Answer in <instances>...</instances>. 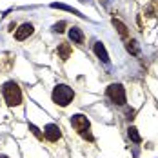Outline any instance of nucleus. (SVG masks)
Masks as SVG:
<instances>
[{
    "label": "nucleus",
    "instance_id": "nucleus-8",
    "mask_svg": "<svg viewBox=\"0 0 158 158\" xmlns=\"http://www.w3.org/2000/svg\"><path fill=\"white\" fill-rule=\"evenodd\" d=\"M69 38H71L75 44H84V33L80 31L78 27H73V29H69Z\"/></svg>",
    "mask_w": 158,
    "mask_h": 158
},
{
    "label": "nucleus",
    "instance_id": "nucleus-9",
    "mask_svg": "<svg viewBox=\"0 0 158 158\" xmlns=\"http://www.w3.org/2000/svg\"><path fill=\"white\" fill-rule=\"evenodd\" d=\"M113 26H114V27L118 29V33H120V36H122V38H127V36H129L126 24H124V22H120L118 18H113Z\"/></svg>",
    "mask_w": 158,
    "mask_h": 158
},
{
    "label": "nucleus",
    "instance_id": "nucleus-1",
    "mask_svg": "<svg viewBox=\"0 0 158 158\" xmlns=\"http://www.w3.org/2000/svg\"><path fill=\"white\" fill-rule=\"evenodd\" d=\"M2 95H4V100L7 102V106H11V107L22 104V91L15 82H6L2 85Z\"/></svg>",
    "mask_w": 158,
    "mask_h": 158
},
{
    "label": "nucleus",
    "instance_id": "nucleus-3",
    "mask_svg": "<svg viewBox=\"0 0 158 158\" xmlns=\"http://www.w3.org/2000/svg\"><path fill=\"white\" fill-rule=\"evenodd\" d=\"M107 96L111 98V102H114L116 106H124L126 104V89L120 84H111L107 87Z\"/></svg>",
    "mask_w": 158,
    "mask_h": 158
},
{
    "label": "nucleus",
    "instance_id": "nucleus-7",
    "mask_svg": "<svg viewBox=\"0 0 158 158\" xmlns=\"http://www.w3.org/2000/svg\"><path fill=\"white\" fill-rule=\"evenodd\" d=\"M95 55L104 64H109V55H107V51H106V48H104V44H102V42H96V44H95Z\"/></svg>",
    "mask_w": 158,
    "mask_h": 158
},
{
    "label": "nucleus",
    "instance_id": "nucleus-5",
    "mask_svg": "<svg viewBox=\"0 0 158 158\" xmlns=\"http://www.w3.org/2000/svg\"><path fill=\"white\" fill-rule=\"evenodd\" d=\"M44 136L49 142H56L62 136V131H60V127L56 126V124H48V126L44 127Z\"/></svg>",
    "mask_w": 158,
    "mask_h": 158
},
{
    "label": "nucleus",
    "instance_id": "nucleus-12",
    "mask_svg": "<svg viewBox=\"0 0 158 158\" xmlns=\"http://www.w3.org/2000/svg\"><path fill=\"white\" fill-rule=\"evenodd\" d=\"M51 7H53V9H64V11H69V13H73V15L82 16L77 9H73V7H69V6H65V4H51Z\"/></svg>",
    "mask_w": 158,
    "mask_h": 158
},
{
    "label": "nucleus",
    "instance_id": "nucleus-6",
    "mask_svg": "<svg viewBox=\"0 0 158 158\" xmlns=\"http://www.w3.org/2000/svg\"><path fill=\"white\" fill-rule=\"evenodd\" d=\"M33 31H35V27H33L31 24H22V26L15 31V38L16 40H26L27 36L33 35Z\"/></svg>",
    "mask_w": 158,
    "mask_h": 158
},
{
    "label": "nucleus",
    "instance_id": "nucleus-15",
    "mask_svg": "<svg viewBox=\"0 0 158 158\" xmlns=\"http://www.w3.org/2000/svg\"><path fill=\"white\" fill-rule=\"evenodd\" d=\"M65 26H67V24L62 20V22H58V24H55V26H53V31H55V33H62Z\"/></svg>",
    "mask_w": 158,
    "mask_h": 158
},
{
    "label": "nucleus",
    "instance_id": "nucleus-11",
    "mask_svg": "<svg viewBox=\"0 0 158 158\" xmlns=\"http://www.w3.org/2000/svg\"><path fill=\"white\" fill-rule=\"evenodd\" d=\"M127 135H129V138H131L135 143L142 142V136L138 135V129H136V127H129V129H127Z\"/></svg>",
    "mask_w": 158,
    "mask_h": 158
},
{
    "label": "nucleus",
    "instance_id": "nucleus-2",
    "mask_svg": "<svg viewBox=\"0 0 158 158\" xmlns=\"http://www.w3.org/2000/svg\"><path fill=\"white\" fill-rule=\"evenodd\" d=\"M73 98H75V91H73L69 85H65V84H58V85L53 89V102L58 104L60 107L69 106V104L73 102Z\"/></svg>",
    "mask_w": 158,
    "mask_h": 158
},
{
    "label": "nucleus",
    "instance_id": "nucleus-17",
    "mask_svg": "<svg viewBox=\"0 0 158 158\" xmlns=\"http://www.w3.org/2000/svg\"><path fill=\"white\" fill-rule=\"evenodd\" d=\"M0 158H7V156H0Z\"/></svg>",
    "mask_w": 158,
    "mask_h": 158
},
{
    "label": "nucleus",
    "instance_id": "nucleus-19",
    "mask_svg": "<svg viewBox=\"0 0 158 158\" xmlns=\"http://www.w3.org/2000/svg\"><path fill=\"white\" fill-rule=\"evenodd\" d=\"M156 6H158V2H156Z\"/></svg>",
    "mask_w": 158,
    "mask_h": 158
},
{
    "label": "nucleus",
    "instance_id": "nucleus-16",
    "mask_svg": "<svg viewBox=\"0 0 158 158\" xmlns=\"http://www.w3.org/2000/svg\"><path fill=\"white\" fill-rule=\"evenodd\" d=\"M127 118L133 120V118H135V111H127Z\"/></svg>",
    "mask_w": 158,
    "mask_h": 158
},
{
    "label": "nucleus",
    "instance_id": "nucleus-18",
    "mask_svg": "<svg viewBox=\"0 0 158 158\" xmlns=\"http://www.w3.org/2000/svg\"><path fill=\"white\" fill-rule=\"evenodd\" d=\"M82 2H87V0H82Z\"/></svg>",
    "mask_w": 158,
    "mask_h": 158
},
{
    "label": "nucleus",
    "instance_id": "nucleus-14",
    "mask_svg": "<svg viewBox=\"0 0 158 158\" xmlns=\"http://www.w3.org/2000/svg\"><path fill=\"white\" fill-rule=\"evenodd\" d=\"M127 51H129V53H133V55H136V53H138V46H136V42H135V40H131V42L127 44Z\"/></svg>",
    "mask_w": 158,
    "mask_h": 158
},
{
    "label": "nucleus",
    "instance_id": "nucleus-4",
    "mask_svg": "<svg viewBox=\"0 0 158 158\" xmlns=\"http://www.w3.org/2000/svg\"><path fill=\"white\" fill-rule=\"evenodd\" d=\"M71 126L82 135V133L89 131V120H87V116H84V114H75V116H71Z\"/></svg>",
    "mask_w": 158,
    "mask_h": 158
},
{
    "label": "nucleus",
    "instance_id": "nucleus-10",
    "mask_svg": "<svg viewBox=\"0 0 158 158\" xmlns=\"http://www.w3.org/2000/svg\"><path fill=\"white\" fill-rule=\"evenodd\" d=\"M58 56H60L62 60H67V58L71 56V46H69V44H60V46H58Z\"/></svg>",
    "mask_w": 158,
    "mask_h": 158
},
{
    "label": "nucleus",
    "instance_id": "nucleus-13",
    "mask_svg": "<svg viewBox=\"0 0 158 158\" xmlns=\"http://www.w3.org/2000/svg\"><path fill=\"white\" fill-rule=\"evenodd\" d=\"M29 131H31V133H33V135H35V136H36V138H40V140L44 138V135L40 133V129H38V127H36V126H33V124H29Z\"/></svg>",
    "mask_w": 158,
    "mask_h": 158
}]
</instances>
